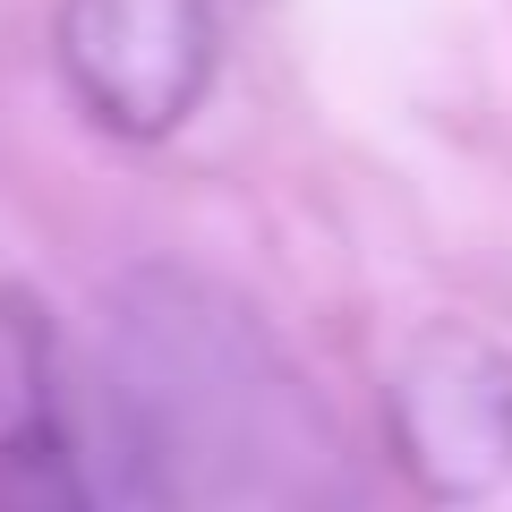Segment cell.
Here are the masks:
<instances>
[{"mask_svg": "<svg viewBox=\"0 0 512 512\" xmlns=\"http://www.w3.org/2000/svg\"><path fill=\"white\" fill-rule=\"evenodd\" d=\"M0 512H103L86 470H77V444L60 427V410L18 427V436H0Z\"/></svg>", "mask_w": 512, "mask_h": 512, "instance_id": "cell-3", "label": "cell"}, {"mask_svg": "<svg viewBox=\"0 0 512 512\" xmlns=\"http://www.w3.org/2000/svg\"><path fill=\"white\" fill-rule=\"evenodd\" d=\"M393 470L436 512H470L512 487V342L478 325H427L384 384Z\"/></svg>", "mask_w": 512, "mask_h": 512, "instance_id": "cell-1", "label": "cell"}, {"mask_svg": "<svg viewBox=\"0 0 512 512\" xmlns=\"http://www.w3.org/2000/svg\"><path fill=\"white\" fill-rule=\"evenodd\" d=\"M52 52L94 128L154 146L197 120L214 86L222 9L214 0H60Z\"/></svg>", "mask_w": 512, "mask_h": 512, "instance_id": "cell-2", "label": "cell"}]
</instances>
